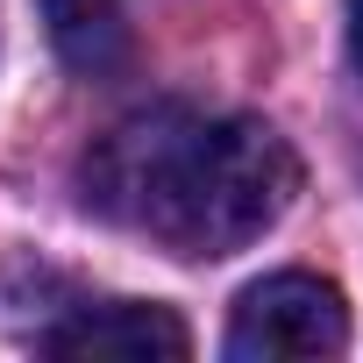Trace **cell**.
Masks as SVG:
<instances>
[{
    "label": "cell",
    "instance_id": "1",
    "mask_svg": "<svg viewBox=\"0 0 363 363\" xmlns=\"http://www.w3.org/2000/svg\"><path fill=\"white\" fill-rule=\"evenodd\" d=\"M299 193L292 143L257 114L143 107L86 150V207L171 257H235Z\"/></svg>",
    "mask_w": 363,
    "mask_h": 363
},
{
    "label": "cell",
    "instance_id": "2",
    "mask_svg": "<svg viewBox=\"0 0 363 363\" xmlns=\"http://www.w3.org/2000/svg\"><path fill=\"white\" fill-rule=\"evenodd\" d=\"M342 349H349V306L313 271H271L228 313V356L235 363H320Z\"/></svg>",
    "mask_w": 363,
    "mask_h": 363
},
{
    "label": "cell",
    "instance_id": "3",
    "mask_svg": "<svg viewBox=\"0 0 363 363\" xmlns=\"http://www.w3.org/2000/svg\"><path fill=\"white\" fill-rule=\"evenodd\" d=\"M50 356H186L193 335L171 306H150V299H100V306H72L57 328L36 335Z\"/></svg>",
    "mask_w": 363,
    "mask_h": 363
},
{
    "label": "cell",
    "instance_id": "4",
    "mask_svg": "<svg viewBox=\"0 0 363 363\" xmlns=\"http://www.w3.org/2000/svg\"><path fill=\"white\" fill-rule=\"evenodd\" d=\"M43 22H50L57 57L79 79H114L135 57V36H128L121 0H43Z\"/></svg>",
    "mask_w": 363,
    "mask_h": 363
},
{
    "label": "cell",
    "instance_id": "5",
    "mask_svg": "<svg viewBox=\"0 0 363 363\" xmlns=\"http://www.w3.org/2000/svg\"><path fill=\"white\" fill-rule=\"evenodd\" d=\"M349 57H356V72H363V0H349Z\"/></svg>",
    "mask_w": 363,
    "mask_h": 363
}]
</instances>
